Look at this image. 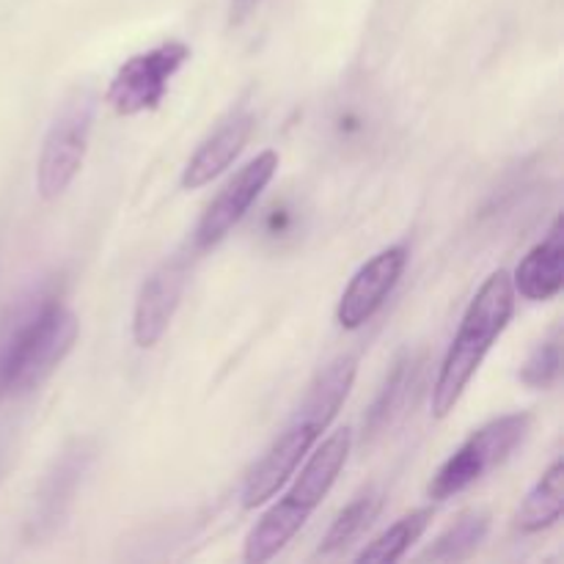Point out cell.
<instances>
[{"label": "cell", "mask_w": 564, "mask_h": 564, "mask_svg": "<svg viewBox=\"0 0 564 564\" xmlns=\"http://www.w3.org/2000/svg\"><path fill=\"white\" fill-rule=\"evenodd\" d=\"M356 356H339L328 367L319 369L317 378L306 389L303 402L292 413L290 422H286V427L275 435L268 452L248 471L246 485H242V507L246 510H257L259 505L273 499L284 488L286 479L297 471L303 457L312 452L319 435L328 430L339 408L345 405L347 394H350L352 383H356Z\"/></svg>", "instance_id": "cell-1"}, {"label": "cell", "mask_w": 564, "mask_h": 564, "mask_svg": "<svg viewBox=\"0 0 564 564\" xmlns=\"http://www.w3.org/2000/svg\"><path fill=\"white\" fill-rule=\"evenodd\" d=\"M516 312V290L507 270H496L485 279L477 295L468 303L457 336L446 350L441 372L433 386V416L444 419L455 411L463 391L468 389L477 369L482 367L485 356L494 341L505 334Z\"/></svg>", "instance_id": "cell-2"}, {"label": "cell", "mask_w": 564, "mask_h": 564, "mask_svg": "<svg viewBox=\"0 0 564 564\" xmlns=\"http://www.w3.org/2000/svg\"><path fill=\"white\" fill-rule=\"evenodd\" d=\"M352 446V433L347 427L330 433L317 449L308 455L306 466L301 468V474H292L295 482L292 488L281 496V501H275L262 518H259L257 527L248 532L246 549H242V560L246 562H270L275 554L286 549L292 543L297 532L306 527V521L312 518V512L323 505L325 496L334 488L336 477L345 468L347 455H350Z\"/></svg>", "instance_id": "cell-3"}, {"label": "cell", "mask_w": 564, "mask_h": 564, "mask_svg": "<svg viewBox=\"0 0 564 564\" xmlns=\"http://www.w3.org/2000/svg\"><path fill=\"white\" fill-rule=\"evenodd\" d=\"M80 323L47 286H36L17 330L9 367V394L28 397L42 389L75 347Z\"/></svg>", "instance_id": "cell-4"}, {"label": "cell", "mask_w": 564, "mask_h": 564, "mask_svg": "<svg viewBox=\"0 0 564 564\" xmlns=\"http://www.w3.org/2000/svg\"><path fill=\"white\" fill-rule=\"evenodd\" d=\"M94 113H97V91L88 83L72 88L55 110L36 163V191L44 202L64 196L77 171L83 169L94 130Z\"/></svg>", "instance_id": "cell-5"}, {"label": "cell", "mask_w": 564, "mask_h": 564, "mask_svg": "<svg viewBox=\"0 0 564 564\" xmlns=\"http://www.w3.org/2000/svg\"><path fill=\"white\" fill-rule=\"evenodd\" d=\"M532 416L529 413H507V416L494 419L485 427L474 430L460 449L452 452L438 471L433 474L427 485V494L433 501H446L452 496L463 494L471 485H477L485 474L507 463V457L527 441Z\"/></svg>", "instance_id": "cell-6"}, {"label": "cell", "mask_w": 564, "mask_h": 564, "mask_svg": "<svg viewBox=\"0 0 564 564\" xmlns=\"http://www.w3.org/2000/svg\"><path fill=\"white\" fill-rule=\"evenodd\" d=\"M187 58H191V47L174 39L127 58L108 86L110 108L119 116L154 110L165 99L171 80L187 64Z\"/></svg>", "instance_id": "cell-7"}, {"label": "cell", "mask_w": 564, "mask_h": 564, "mask_svg": "<svg viewBox=\"0 0 564 564\" xmlns=\"http://www.w3.org/2000/svg\"><path fill=\"white\" fill-rule=\"evenodd\" d=\"M94 455H97V449H94L91 441L75 438L55 457L53 466L44 474L42 485H39L36 496H33V510L25 523V538L31 543L53 538L55 529L69 516L77 490H80L86 474L91 471Z\"/></svg>", "instance_id": "cell-8"}, {"label": "cell", "mask_w": 564, "mask_h": 564, "mask_svg": "<svg viewBox=\"0 0 564 564\" xmlns=\"http://www.w3.org/2000/svg\"><path fill=\"white\" fill-rule=\"evenodd\" d=\"M275 171H279V154L273 149L259 152L251 163L242 165L231 176L229 185L204 209L202 220H198L196 231H193V253H204L218 246L220 240H226L231 235V229L246 218L253 202L262 196L264 187L273 182Z\"/></svg>", "instance_id": "cell-9"}, {"label": "cell", "mask_w": 564, "mask_h": 564, "mask_svg": "<svg viewBox=\"0 0 564 564\" xmlns=\"http://www.w3.org/2000/svg\"><path fill=\"white\" fill-rule=\"evenodd\" d=\"M405 264V246L386 248V251L375 253L367 264H361V270L352 275L347 290L341 292L339 306H336V323L345 330H358L361 325H367L383 308L394 286L400 284Z\"/></svg>", "instance_id": "cell-10"}, {"label": "cell", "mask_w": 564, "mask_h": 564, "mask_svg": "<svg viewBox=\"0 0 564 564\" xmlns=\"http://www.w3.org/2000/svg\"><path fill=\"white\" fill-rule=\"evenodd\" d=\"M187 264H191V257L176 253V257L165 259L141 284L135 312H132V339L143 350H152L169 330L182 295H185Z\"/></svg>", "instance_id": "cell-11"}, {"label": "cell", "mask_w": 564, "mask_h": 564, "mask_svg": "<svg viewBox=\"0 0 564 564\" xmlns=\"http://www.w3.org/2000/svg\"><path fill=\"white\" fill-rule=\"evenodd\" d=\"M253 132V116L251 113H235L202 143V147L193 152V158L187 160L185 171H182L180 185L185 191H198V187L209 185L213 180H218L237 158L246 149L248 138Z\"/></svg>", "instance_id": "cell-12"}, {"label": "cell", "mask_w": 564, "mask_h": 564, "mask_svg": "<svg viewBox=\"0 0 564 564\" xmlns=\"http://www.w3.org/2000/svg\"><path fill=\"white\" fill-rule=\"evenodd\" d=\"M512 290L532 303L554 301L564 286V231L562 218L554 220L545 240H540L516 268Z\"/></svg>", "instance_id": "cell-13"}, {"label": "cell", "mask_w": 564, "mask_h": 564, "mask_svg": "<svg viewBox=\"0 0 564 564\" xmlns=\"http://www.w3.org/2000/svg\"><path fill=\"white\" fill-rule=\"evenodd\" d=\"M419 367H422V364H419L411 352H405V356L397 358L394 367H391V372H389V378H386L383 389L378 391V397H375L367 419H364V433L380 435L397 422V416L402 413V408L408 405L411 389L416 386Z\"/></svg>", "instance_id": "cell-14"}, {"label": "cell", "mask_w": 564, "mask_h": 564, "mask_svg": "<svg viewBox=\"0 0 564 564\" xmlns=\"http://www.w3.org/2000/svg\"><path fill=\"white\" fill-rule=\"evenodd\" d=\"M564 507V466L556 457L549 471L538 479L518 510V529L523 534H540L560 523Z\"/></svg>", "instance_id": "cell-15"}, {"label": "cell", "mask_w": 564, "mask_h": 564, "mask_svg": "<svg viewBox=\"0 0 564 564\" xmlns=\"http://www.w3.org/2000/svg\"><path fill=\"white\" fill-rule=\"evenodd\" d=\"M383 510V494L378 488H367L364 494H358L345 510L339 512L334 523H330L328 534L319 543V556H334L339 551L350 549L364 532L375 523V518Z\"/></svg>", "instance_id": "cell-16"}, {"label": "cell", "mask_w": 564, "mask_h": 564, "mask_svg": "<svg viewBox=\"0 0 564 564\" xmlns=\"http://www.w3.org/2000/svg\"><path fill=\"white\" fill-rule=\"evenodd\" d=\"M430 521H433V507H422V510H413L411 516L400 518L394 527L386 529L380 538H375L361 554L356 556V562L361 564H391L400 562L408 551L413 549L419 538L427 532Z\"/></svg>", "instance_id": "cell-17"}, {"label": "cell", "mask_w": 564, "mask_h": 564, "mask_svg": "<svg viewBox=\"0 0 564 564\" xmlns=\"http://www.w3.org/2000/svg\"><path fill=\"white\" fill-rule=\"evenodd\" d=\"M490 529V516L485 510H468L430 545V551L424 554L427 562H463L471 554H477V549L482 545V540L488 538Z\"/></svg>", "instance_id": "cell-18"}, {"label": "cell", "mask_w": 564, "mask_h": 564, "mask_svg": "<svg viewBox=\"0 0 564 564\" xmlns=\"http://www.w3.org/2000/svg\"><path fill=\"white\" fill-rule=\"evenodd\" d=\"M562 375V330L554 328L523 361L521 380L529 389H551Z\"/></svg>", "instance_id": "cell-19"}, {"label": "cell", "mask_w": 564, "mask_h": 564, "mask_svg": "<svg viewBox=\"0 0 564 564\" xmlns=\"http://www.w3.org/2000/svg\"><path fill=\"white\" fill-rule=\"evenodd\" d=\"M31 292H25L22 297H17V303H11L3 314H0V400L9 394V367H11V350H14L17 330H20L22 317L28 312V303H31Z\"/></svg>", "instance_id": "cell-20"}, {"label": "cell", "mask_w": 564, "mask_h": 564, "mask_svg": "<svg viewBox=\"0 0 564 564\" xmlns=\"http://www.w3.org/2000/svg\"><path fill=\"white\" fill-rule=\"evenodd\" d=\"M262 3V0H231L229 3V22L231 25H242L248 17L253 14V9Z\"/></svg>", "instance_id": "cell-21"}, {"label": "cell", "mask_w": 564, "mask_h": 564, "mask_svg": "<svg viewBox=\"0 0 564 564\" xmlns=\"http://www.w3.org/2000/svg\"><path fill=\"white\" fill-rule=\"evenodd\" d=\"M6 466H9V433L0 430V479H3Z\"/></svg>", "instance_id": "cell-22"}]
</instances>
